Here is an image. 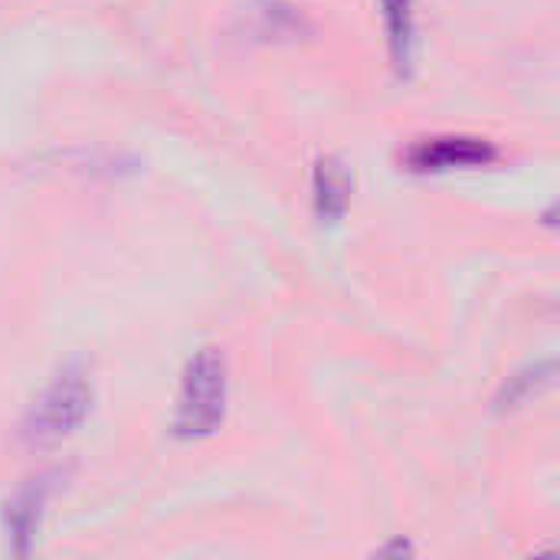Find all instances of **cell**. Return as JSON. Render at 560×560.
<instances>
[{
    "mask_svg": "<svg viewBox=\"0 0 560 560\" xmlns=\"http://www.w3.org/2000/svg\"><path fill=\"white\" fill-rule=\"evenodd\" d=\"M230 410V361L220 348L194 351L180 371L171 436L184 443L210 440L223 430Z\"/></svg>",
    "mask_w": 560,
    "mask_h": 560,
    "instance_id": "1",
    "label": "cell"
},
{
    "mask_svg": "<svg viewBox=\"0 0 560 560\" xmlns=\"http://www.w3.org/2000/svg\"><path fill=\"white\" fill-rule=\"evenodd\" d=\"M95 404L92 377L82 364L62 368L30 404V410L20 420V443L26 450H56L66 440H72Z\"/></svg>",
    "mask_w": 560,
    "mask_h": 560,
    "instance_id": "2",
    "label": "cell"
},
{
    "mask_svg": "<svg viewBox=\"0 0 560 560\" xmlns=\"http://www.w3.org/2000/svg\"><path fill=\"white\" fill-rule=\"evenodd\" d=\"M499 158H502V151L489 138H476V135H433V138L413 141L400 154V164L410 174H450V171L492 167Z\"/></svg>",
    "mask_w": 560,
    "mask_h": 560,
    "instance_id": "3",
    "label": "cell"
},
{
    "mask_svg": "<svg viewBox=\"0 0 560 560\" xmlns=\"http://www.w3.org/2000/svg\"><path fill=\"white\" fill-rule=\"evenodd\" d=\"M59 472H39L33 479H26L7 502H3V512H0V522H3V538H7V548L10 555L16 558H26L39 538V525H43V515H46V505L52 499V492L59 489Z\"/></svg>",
    "mask_w": 560,
    "mask_h": 560,
    "instance_id": "4",
    "label": "cell"
},
{
    "mask_svg": "<svg viewBox=\"0 0 560 560\" xmlns=\"http://www.w3.org/2000/svg\"><path fill=\"white\" fill-rule=\"evenodd\" d=\"M354 197V171L338 154H325L312 167V210L322 226H338Z\"/></svg>",
    "mask_w": 560,
    "mask_h": 560,
    "instance_id": "5",
    "label": "cell"
},
{
    "mask_svg": "<svg viewBox=\"0 0 560 560\" xmlns=\"http://www.w3.org/2000/svg\"><path fill=\"white\" fill-rule=\"evenodd\" d=\"M384 33H387V56L397 79H413L417 52H420V26H417V0H377Z\"/></svg>",
    "mask_w": 560,
    "mask_h": 560,
    "instance_id": "6",
    "label": "cell"
},
{
    "mask_svg": "<svg viewBox=\"0 0 560 560\" xmlns=\"http://www.w3.org/2000/svg\"><path fill=\"white\" fill-rule=\"evenodd\" d=\"M555 377H558V361L555 358H538L525 368H518L515 374H509L492 400V410L499 417L505 413H518L525 410L528 404H535L541 394H548L555 387Z\"/></svg>",
    "mask_w": 560,
    "mask_h": 560,
    "instance_id": "7",
    "label": "cell"
},
{
    "mask_svg": "<svg viewBox=\"0 0 560 560\" xmlns=\"http://www.w3.org/2000/svg\"><path fill=\"white\" fill-rule=\"evenodd\" d=\"M377 555H381V558H410V555H417V548H413L407 538H394V541H387Z\"/></svg>",
    "mask_w": 560,
    "mask_h": 560,
    "instance_id": "8",
    "label": "cell"
}]
</instances>
